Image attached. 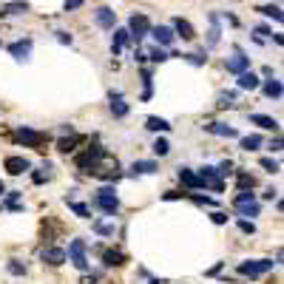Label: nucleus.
<instances>
[{
	"instance_id": "obj_1",
	"label": "nucleus",
	"mask_w": 284,
	"mask_h": 284,
	"mask_svg": "<svg viewBox=\"0 0 284 284\" xmlns=\"http://www.w3.org/2000/svg\"><path fill=\"white\" fill-rule=\"evenodd\" d=\"M108 153L102 145H91V148H85L80 156H77V168L83 170V173H100V162L105 159Z\"/></svg>"
},
{
	"instance_id": "obj_2",
	"label": "nucleus",
	"mask_w": 284,
	"mask_h": 284,
	"mask_svg": "<svg viewBox=\"0 0 284 284\" xmlns=\"http://www.w3.org/2000/svg\"><path fill=\"white\" fill-rule=\"evenodd\" d=\"M94 208H100L105 216H114V213L119 210V196H117V190H114L111 185L100 188V190L94 193Z\"/></svg>"
},
{
	"instance_id": "obj_3",
	"label": "nucleus",
	"mask_w": 284,
	"mask_h": 284,
	"mask_svg": "<svg viewBox=\"0 0 284 284\" xmlns=\"http://www.w3.org/2000/svg\"><path fill=\"white\" fill-rule=\"evenodd\" d=\"M15 139L23 145V148H34V151H46L43 145L49 142V134H43V131H34V128H17Z\"/></svg>"
},
{
	"instance_id": "obj_4",
	"label": "nucleus",
	"mask_w": 284,
	"mask_h": 284,
	"mask_svg": "<svg viewBox=\"0 0 284 284\" xmlns=\"http://www.w3.org/2000/svg\"><path fill=\"white\" fill-rule=\"evenodd\" d=\"M273 267H276V262H270V259L242 262V265H239V276H247V279H259V276H265V273H270Z\"/></svg>"
},
{
	"instance_id": "obj_5",
	"label": "nucleus",
	"mask_w": 284,
	"mask_h": 284,
	"mask_svg": "<svg viewBox=\"0 0 284 284\" xmlns=\"http://www.w3.org/2000/svg\"><path fill=\"white\" fill-rule=\"evenodd\" d=\"M88 245H85V239H74L71 245H68V253L66 256H71V265L80 270V273H85L88 270Z\"/></svg>"
},
{
	"instance_id": "obj_6",
	"label": "nucleus",
	"mask_w": 284,
	"mask_h": 284,
	"mask_svg": "<svg viewBox=\"0 0 284 284\" xmlns=\"http://www.w3.org/2000/svg\"><path fill=\"white\" fill-rule=\"evenodd\" d=\"M151 32V23H148V17L145 15H131V20H128V37L131 40H145Z\"/></svg>"
},
{
	"instance_id": "obj_7",
	"label": "nucleus",
	"mask_w": 284,
	"mask_h": 284,
	"mask_svg": "<svg viewBox=\"0 0 284 284\" xmlns=\"http://www.w3.org/2000/svg\"><path fill=\"white\" fill-rule=\"evenodd\" d=\"M196 176L202 179V188H210V190H216V193H222V190H225V182H222V176H219L216 168L205 165L199 173H196Z\"/></svg>"
},
{
	"instance_id": "obj_8",
	"label": "nucleus",
	"mask_w": 284,
	"mask_h": 284,
	"mask_svg": "<svg viewBox=\"0 0 284 284\" xmlns=\"http://www.w3.org/2000/svg\"><path fill=\"white\" fill-rule=\"evenodd\" d=\"M148 34L153 37V40H156V46H159V49H168V46H173V37H176L170 26H153Z\"/></svg>"
},
{
	"instance_id": "obj_9",
	"label": "nucleus",
	"mask_w": 284,
	"mask_h": 284,
	"mask_svg": "<svg viewBox=\"0 0 284 284\" xmlns=\"http://www.w3.org/2000/svg\"><path fill=\"white\" fill-rule=\"evenodd\" d=\"M3 168L12 173V176H20V173H26V170H32V162L26 159V156H6V162Z\"/></svg>"
},
{
	"instance_id": "obj_10",
	"label": "nucleus",
	"mask_w": 284,
	"mask_h": 284,
	"mask_svg": "<svg viewBox=\"0 0 284 284\" xmlns=\"http://www.w3.org/2000/svg\"><path fill=\"white\" fill-rule=\"evenodd\" d=\"M40 259H43V265H51V267H60V265L66 262L68 256H66V250H63V247H46Z\"/></svg>"
},
{
	"instance_id": "obj_11",
	"label": "nucleus",
	"mask_w": 284,
	"mask_h": 284,
	"mask_svg": "<svg viewBox=\"0 0 284 284\" xmlns=\"http://www.w3.org/2000/svg\"><path fill=\"white\" fill-rule=\"evenodd\" d=\"M239 80H236V85L242 88V91H256L259 85H262V80H259V74H253L250 68L247 71H242V74H236Z\"/></svg>"
},
{
	"instance_id": "obj_12",
	"label": "nucleus",
	"mask_w": 284,
	"mask_h": 284,
	"mask_svg": "<svg viewBox=\"0 0 284 284\" xmlns=\"http://www.w3.org/2000/svg\"><path fill=\"white\" fill-rule=\"evenodd\" d=\"M9 54H12L15 60H20V63H23V60H29V54H32V40L26 37V40L12 43V46H9Z\"/></svg>"
},
{
	"instance_id": "obj_13",
	"label": "nucleus",
	"mask_w": 284,
	"mask_h": 284,
	"mask_svg": "<svg viewBox=\"0 0 284 284\" xmlns=\"http://www.w3.org/2000/svg\"><path fill=\"white\" fill-rule=\"evenodd\" d=\"M94 20H97V26H100V29H114V26H117V15H114V9H108V6L97 9Z\"/></svg>"
},
{
	"instance_id": "obj_14",
	"label": "nucleus",
	"mask_w": 284,
	"mask_h": 284,
	"mask_svg": "<svg viewBox=\"0 0 284 284\" xmlns=\"http://www.w3.org/2000/svg\"><path fill=\"white\" fill-rule=\"evenodd\" d=\"M225 66H227V71H230V74H242V71H247V68H250V57H245L242 51H236V54L227 60V63H225Z\"/></svg>"
},
{
	"instance_id": "obj_15",
	"label": "nucleus",
	"mask_w": 284,
	"mask_h": 284,
	"mask_svg": "<svg viewBox=\"0 0 284 284\" xmlns=\"http://www.w3.org/2000/svg\"><path fill=\"white\" fill-rule=\"evenodd\" d=\"M170 29H173V34H179L182 40H193V37H196V29H193L188 20H182V17H173V26H170Z\"/></svg>"
},
{
	"instance_id": "obj_16",
	"label": "nucleus",
	"mask_w": 284,
	"mask_h": 284,
	"mask_svg": "<svg viewBox=\"0 0 284 284\" xmlns=\"http://www.w3.org/2000/svg\"><path fill=\"white\" fill-rule=\"evenodd\" d=\"M179 182H182L188 190H199L202 188V179L196 176V170H190V168H179Z\"/></svg>"
},
{
	"instance_id": "obj_17",
	"label": "nucleus",
	"mask_w": 284,
	"mask_h": 284,
	"mask_svg": "<svg viewBox=\"0 0 284 284\" xmlns=\"http://www.w3.org/2000/svg\"><path fill=\"white\" fill-rule=\"evenodd\" d=\"M128 262V256L122 250H102V265L105 267H122Z\"/></svg>"
},
{
	"instance_id": "obj_18",
	"label": "nucleus",
	"mask_w": 284,
	"mask_h": 284,
	"mask_svg": "<svg viewBox=\"0 0 284 284\" xmlns=\"http://www.w3.org/2000/svg\"><path fill=\"white\" fill-rule=\"evenodd\" d=\"M108 100H111V114H114V117H128V102H122V94H119V91H111V94H108Z\"/></svg>"
},
{
	"instance_id": "obj_19",
	"label": "nucleus",
	"mask_w": 284,
	"mask_h": 284,
	"mask_svg": "<svg viewBox=\"0 0 284 284\" xmlns=\"http://www.w3.org/2000/svg\"><path fill=\"white\" fill-rule=\"evenodd\" d=\"M205 131H210V134H216V136H227V139L239 136V131L230 128V125H225V122H210V125H205Z\"/></svg>"
},
{
	"instance_id": "obj_20",
	"label": "nucleus",
	"mask_w": 284,
	"mask_h": 284,
	"mask_svg": "<svg viewBox=\"0 0 284 284\" xmlns=\"http://www.w3.org/2000/svg\"><path fill=\"white\" fill-rule=\"evenodd\" d=\"M29 12V3L26 0H12V3H6L3 9H0V15L12 17V15H26Z\"/></svg>"
},
{
	"instance_id": "obj_21",
	"label": "nucleus",
	"mask_w": 284,
	"mask_h": 284,
	"mask_svg": "<svg viewBox=\"0 0 284 284\" xmlns=\"http://www.w3.org/2000/svg\"><path fill=\"white\" fill-rule=\"evenodd\" d=\"M250 122L259 128H267V131H279V119L267 117V114H250Z\"/></svg>"
},
{
	"instance_id": "obj_22",
	"label": "nucleus",
	"mask_w": 284,
	"mask_h": 284,
	"mask_svg": "<svg viewBox=\"0 0 284 284\" xmlns=\"http://www.w3.org/2000/svg\"><path fill=\"white\" fill-rule=\"evenodd\" d=\"M128 40H131L128 37V29H117L114 32V40H111V54H119V51L128 46Z\"/></svg>"
},
{
	"instance_id": "obj_23",
	"label": "nucleus",
	"mask_w": 284,
	"mask_h": 284,
	"mask_svg": "<svg viewBox=\"0 0 284 284\" xmlns=\"http://www.w3.org/2000/svg\"><path fill=\"white\" fill-rule=\"evenodd\" d=\"M156 170H159V165H156V162H153V159H136L134 165H131V173H156Z\"/></svg>"
},
{
	"instance_id": "obj_24",
	"label": "nucleus",
	"mask_w": 284,
	"mask_h": 284,
	"mask_svg": "<svg viewBox=\"0 0 284 284\" xmlns=\"http://www.w3.org/2000/svg\"><path fill=\"white\" fill-rule=\"evenodd\" d=\"M66 205H68V210H71L74 216L91 219V208H88V205H83V202H77V199H68V196H66Z\"/></svg>"
},
{
	"instance_id": "obj_25",
	"label": "nucleus",
	"mask_w": 284,
	"mask_h": 284,
	"mask_svg": "<svg viewBox=\"0 0 284 284\" xmlns=\"http://www.w3.org/2000/svg\"><path fill=\"white\" fill-rule=\"evenodd\" d=\"M80 145V136L77 134H71V136H60L57 139V151H63V153H71V151Z\"/></svg>"
},
{
	"instance_id": "obj_26",
	"label": "nucleus",
	"mask_w": 284,
	"mask_h": 284,
	"mask_svg": "<svg viewBox=\"0 0 284 284\" xmlns=\"http://www.w3.org/2000/svg\"><path fill=\"white\" fill-rule=\"evenodd\" d=\"M259 210H262V208H259L256 199L245 202V205H236V213H239V216H250V222H253V216H259Z\"/></svg>"
},
{
	"instance_id": "obj_27",
	"label": "nucleus",
	"mask_w": 284,
	"mask_h": 284,
	"mask_svg": "<svg viewBox=\"0 0 284 284\" xmlns=\"http://www.w3.org/2000/svg\"><path fill=\"white\" fill-rule=\"evenodd\" d=\"M282 80H267L265 83V97H270V100H282Z\"/></svg>"
},
{
	"instance_id": "obj_28",
	"label": "nucleus",
	"mask_w": 284,
	"mask_h": 284,
	"mask_svg": "<svg viewBox=\"0 0 284 284\" xmlns=\"http://www.w3.org/2000/svg\"><path fill=\"white\" fill-rule=\"evenodd\" d=\"M219 15L216 12H210V32H208V46H216L219 43Z\"/></svg>"
},
{
	"instance_id": "obj_29",
	"label": "nucleus",
	"mask_w": 284,
	"mask_h": 284,
	"mask_svg": "<svg viewBox=\"0 0 284 284\" xmlns=\"http://www.w3.org/2000/svg\"><path fill=\"white\" fill-rule=\"evenodd\" d=\"M145 128H148V131H170V122L162 119V117H148L145 119Z\"/></svg>"
},
{
	"instance_id": "obj_30",
	"label": "nucleus",
	"mask_w": 284,
	"mask_h": 284,
	"mask_svg": "<svg viewBox=\"0 0 284 284\" xmlns=\"http://www.w3.org/2000/svg\"><path fill=\"white\" fill-rule=\"evenodd\" d=\"M142 85H145V91H142V102H148L151 97H153V77H151L148 68L142 71Z\"/></svg>"
},
{
	"instance_id": "obj_31",
	"label": "nucleus",
	"mask_w": 284,
	"mask_h": 284,
	"mask_svg": "<svg viewBox=\"0 0 284 284\" xmlns=\"http://www.w3.org/2000/svg\"><path fill=\"white\" fill-rule=\"evenodd\" d=\"M259 145H262V136L259 134L242 136V151H259Z\"/></svg>"
},
{
	"instance_id": "obj_32",
	"label": "nucleus",
	"mask_w": 284,
	"mask_h": 284,
	"mask_svg": "<svg viewBox=\"0 0 284 284\" xmlns=\"http://www.w3.org/2000/svg\"><path fill=\"white\" fill-rule=\"evenodd\" d=\"M32 179H34V185L49 182V179H51V165H49V162L43 165V170H34V173H32Z\"/></svg>"
},
{
	"instance_id": "obj_33",
	"label": "nucleus",
	"mask_w": 284,
	"mask_h": 284,
	"mask_svg": "<svg viewBox=\"0 0 284 284\" xmlns=\"http://www.w3.org/2000/svg\"><path fill=\"white\" fill-rule=\"evenodd\" d=\"M153 153H156V156H168V153H170V142H168L165 136H159V139L153 142Z\"/></svg>"
},
{
	"instance_id": "obj_34",
	"label": "nucleus",
	"mask_w": 284,
	"mask_h": 284,
	"mask_svg": "<svg viewBox=\"0 0 284 284\" xmlns=\"http://www.w3.org/2000/svg\"><path fill=\"white\" fill-rule=\"evenodd\" d=\"M256 188V176L250 173H239V190H253Z\"/></svg>"
},
{
	"instance_id": "obj_35",
	"label": "nucleus",
	"mask_w": 284,
	"mask_h": 284,
	"mask_svg": "<svg viewBox=\"0 0 284 284\" xmlns=\"http://www.w3.org/2000/svg\"><path fill=\"white\" fill-rule=\"evenodd\" d=\"M236 102V91H225V94H219V108H230V105H233Z\"/></svg>"
},
{
	"instance_id": "obj_36",
	"label": "nucleus",
	"mask_w": 284,
	"mask_h": 284,
	"mask_svg": "<svg viewBox=\"0 0 284 284\" xmlns=\"http://www.w3.org/2000/svg\"><path fill=\"white\" fill-rule=\"evenodd\" d=\"M6 270H9L12 276H26V265H20L17 259H9V265H6Z\"/></svg>"
},
{
	"instance_id": "obj_37",
	"label": "nucleus",
	"mask_w": 284,
	"mask_h": 284,
	"mask_svg": "<svg viewBox=\"0 0 284 284\" xmlns=\"http://www.w3.org/2000/svg\"><path fill=\"white\" fill-rule=\"evenodd\" d=\"M259 12H262V15H265V17H273L276 23L282 20V9H279V6H262Z\"/></svg>"
},
{
	"instance_id": "obj_38",
	"label": "nucleus",
	"mask_w": 284,
	"mask_h": 284,
	"mask_svg": "<svg viewBox=\"0 0 284 284\" xmlns=\"http://www.w3.org/2000/svg\"><path fill=\"white\" fill-rule=\"evenodd\" d=\"M91 227H94L100 236H114V225H108V222H94Z\"/></svg>"
},
{
	"instance_id": "obj_39",
	"label": "nucleus",
	"mask_w": 284,
	"mask_h": 284,
	"mask_svg": "<svg viewBox=\"0 0 284 284\" xmlns=\"http://www.w3.org/2000/svg\"><path fill=\"white\" fill-rule=\"evenodd\" d=\"M185 196H190V199L196 202V205H202V208H213V205H216L210 196H202V193H185Z\"/></svg>"
},
{
	"instance_id": "obj_40",
	"label": "nucleus",
	"mask_w": 284,
	"mask_h": 284,
	"mask_svg": "<svg viewBox=\"0 0 284 284\" xmlns=\"http://www.w3.org/2000/svg\"><path fill=\"white\" fill-rule=\"evenodd\" d=\"M262 168H265L267 173H279V170H282L279 159H270V156H265V159H262Z\"/></svg>"
},
{
	"instance_id": "obj_41",
	"label": "nucleus",
	"mask_w": 284,
	"mask_h": 284,
	"mask_svg": "<svg viewBox=\"0 0 284 284\" xmlns=\"http://www.w3.org/2000/svg\"><path fill=\"white\" fill-rule=\"evenodd\" d=\"M179 57H185V60H188V63H193V66H205V63H208L205 51H202V54H179Z\"/></svg>"
},
{
	"instance_id": "obj_42",
	"label": "nucleus",
	"mask_w": 284,
	"mask_h": 284,
	"mask_svg": "<svg viewBox=\"0 0 284 284\" xmlns=\"http://www.w3.org/2000/svg\"><path fill=\"white\" fill-rule=\"evenodd\" d=\"M256 199V193L253 190H239L236 193V199H233V205H245V202H253Z\"/></svg>"
},
{
	"instance_id": "obj_43",
	"label": "nucleus",
	"mask_w": 284,
	"mask_h": 284,
	"mask_svg": "<svg viewBox=\"0 0 284 284\" xmlns=\"http://www.w3.org/2000/svg\"><path fill=\"white\" fill-rule=\"evenodd\" d=\"M239 230H242V233H247V236H253V233H256V225H253L250 219H242V222H239Z\"/></svg>"
},
{
	"instance_id": "obj_44",
	"label": "nucleus",
	"mask_w": 284,
	"mask_h": 284,
	"mask_svg": "<svg viewBox=\"0 0 284 284\" xmlns=\"http://www.w3.org/2000/svg\"><path fill=\"white\" fill-rule=\"evenodd\" d=\"M151 60H153V63H165V60H168L165 49H159V46H156V49L151 51Z\"/></svg>"
},
{
	"instance_id": "obj_45",
	"label": "nucleus",
	"mask_w": 284,
	"mask_h": 284,
	"mask_svg": "<svg viewBox=\"0 0 284 284\" xmlns=\"http://www.w3.org/2000/svg\"><path fill=\"white\" fill-rule=\"evenodd\" d=\"M216 170H219V176H230V173H233V162H230V159H225Z\"/></svg>"
},
{
	"instance_id": "obj_46",
	"label": "nucleus",
	"mask_w": 284,
	"mask_h": 284,
	"mask_svg": "<svg viewBox=\"0 0 284 284\" xmlns=\"http://www.w3.org/2000/svg\"><path fill=\"white\" fill-rule=\"evenodd\" d=\"M54 34H57V40H60L63 46H71V43H74V37H71L68 32H54Z\"/></svg>"
},
{
	"instance_id": "obj_47",
	"label": "nucleus",
	"mask_w": 284,
	"mask_h": 284,
	"mask_svg": "<svg viewBox=\"0 0 284 284\" xmlns=\"http://www.w3.org/2000/svg\"><path fill=\"white\" fill-rule=\"evenodd\" d=\"M213 222H216V225H227V213H222V210H216V213H213Z\"/></svg>"
},
{
	"instance_id": "obj_48",
	"label": "nucleus",
	"mask_w": 284,
	"mask_h": 284,
	"mask_svg": "<svg viewBox=\"0 0 284 284\" xmlns=\"http://www.w3.org/2000/svg\"><path fill=\"white\" fill-rule=\"evenodd\" d=\"M182 196H185V193H179V190H168L162 199H165V202H173V199H182Z\"/></svg>"
},
{
	"instance_id": "obj_49",
	"label": "nucleus",
	"mask_w": 284,
	"mask_h": 284,
	"mask_svg": "<svg viewBox=\"0 0 284 284\" xmlns=\"http://www.w3.org/2000/svg\"><path fill=\"white\" fill-rule=\"evenodd\" d=\"M83 6V0H66V12H71V9H80Z\"/></svg>"
},
{
	"instance_id": "obj_50",
	"label": "nucleus",
	"mask_w": 284,
	"mask_h": 284,
	"mask_svg": "<svg viewBox=\"0 0 284 284\" xmlns=\"http://www.w3.org/2000/svg\"><path fill=\"white\" fill-rule=\"evenodd\" d=\"M282 148H284V145H282V136H276V139L270 142V151H276V153H279Z\"/></svg>"
},
{
	"instance_id": "obj_51",
	"label": "nucleus",
	"mask_w": 284,
	"mask_h": 284,
	"mask_svg": "<svg viewBox=\"0 0 284 284\" xmlns=\"http://www.w3.org/2000/svg\"><path fill=\"white\" fill-rule=\"evenodd\" d=\"M256 34H262V37H270V34H273V32H270L267 26H259V29H256Z\"/></svg>"
},
{
	"instance_id": "obj_52",
	"label": "nucleus",
	"mask_w": 284,
	"mask_h": 284,
	"mask_svg": "<svg viewBox=\"0 0 284 284\" xmlns=\"http://www.w3.org/2000/svg\"><path fill=\"white\" fill-rule=\"evenodd\" d=\"M276 193H279V190H276V188H267V190H265V199H273V196H276Z\"/></svg>"
},
{
	"instance_id": "obj_53",
	"label": "nucleus",
	"mask_w": 284,
	"mask_h": 284,
	"mask_svg": "<svg viewBox=\"0 0 284 284\" xmlns=\"http://www.w3.org/2000/svg\"><path fill=\"white\" fill-rule=\"evenodd\" d=\"M3 193H6V185L0 182V196H3Z\"/></svg>"
},
{
	"instance_id": "obj_54",
	"label": "nucleus",
	"mask_w": 284,
	"mask_h": 284,
	"mask_svg": "<svg viewBox=\"0 0 284 284\" xmlns=\"http://www.w3.org/2000/svg\"><path fill=\"white\" fill-rule=\"evenodd\" d=\"M148 284H162V282H159V279H151V282Z\"/></svg>"
}]
</instances>
